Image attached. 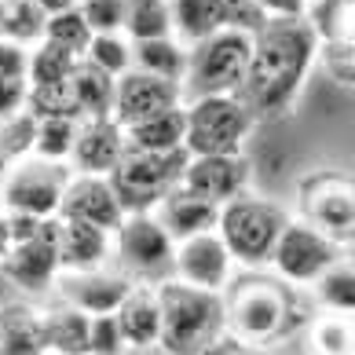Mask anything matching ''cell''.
Listing matches in <instances>:
<instances>
[{
    "mask_svg": "<svg viewBox=\"0 0 355 355\" xmlns=\"http://www.w3.org/2000/svg\"><path fill=\"white\" fill-rule=\"evenodd\" d=\"M55 227L59 216L41 220L30 239H22L8 249V257L0 260V271H4L8 282H15L22 293L30 297H48L51 286L59 279V249H55Z\"/></svg>",
    "mask_w": 355,
    "mask_h": 355,
    "instance_id": "obj_12",
    "label": "cell"
},
{
    "mask_svg": "<svg viewBox=\"0 0 355 355\" xmlns=\"http://www.w3.org/2000/svg\"><path fill=\"white\" fill-rule=\"evenodd\" d=\"M77 125H81V117H37L33 157H44V162L70 165L73 139H77Z\"/></svg>",
    "mask_w": 355,
    "mask_h": 355,
    "instance_id": "obj_33",
    "label": "cell"
},
{
    "mask_svg": "<svg viewBox=\"0 0 355 355\" xmlns=\"http://www.w3.org/2000/svg\"><path fill=\"white\" fill-rule=\"evenodd\" d=\"M70 92H73L81 121L85 117H110V107H114V77L110 73H103L81 59L70 73Z\"/></svg>",
    "mask_w": 355,
    "mask_h": 355,
    "instance_id": "obj_27",
    "label": "cell"
},
{
    "mask_svg": "<svg viewBox=\"0 0 355 355\" xmlns=\"http://www.w3.org/2000/svg\"><path fill=\"white\" fill-rule=\"evenodd\" d=\"M70 180V165L44 162V157H19L0 180V209L22 216H59V202Z\"/></svg>",
    "mask_w": 355,
    "mask_h": 355,
    "instance_id": "obj_10",
    "label": "cell"
},
{
    "mask_svg": "<svg viewBox=\"0 0 355 355\" xmlns=\"http://www.w3.org/2000/svg\"><path fill=\"white\" fill-rule=\"evenodd\" d=\"M308 355H355L352 315L319 311L315 319H308Z\"/></svg>",
    "mask_w": 355,
    "mask_h": 355,
    "instance_id": "obj_29",
    "label": "cell"
},
{
    "mask_svg": "<svg viewBox=\"0 0 355 355\" xmlns=\"http://www.w3.org/2000/svg\"><path fill=\"white\" fill-rule=\"evenodd\" d=\"M216 11H220V22L223 26H234V30H260V22L268 15L260 11L253 0H216Z\"/></svg>",
    "mask_w": 355,
    "mask_h": 355,
    "instance_id": "obj_42",
    "label": "cell"
},
{
    "mask_svg": "<svg viewBox=\"0 0 355 355\" xmlns=\"http://www.w3.org/2000/svg\"><path fill=\"white\" fill-rule=\"evenodd\" d=\"M154 216L162 220V227L168 234H173V242H183V239H194V234H202V231H216L220 205L187 191L183 183H176V187L157 202Z\"/></svg>",
    "mask_w": 355,
    "mask_h": 355,
    "instance_id": "obj_21",
    "label": "cell"
},
{
    "mask_svg": "<svg viewBox=\"0 0 355 355\" xmlns=\"http://www.w3.org/2000/svg\"><path fill=\"white\" fill-rule=\"evenodd\" d=\"M128 143H125V128L114 117H85L77 125V139H73V154H70V173H85V176H110L117 162L125 157Z\"/></svg>",
    "mask_w": 355,
    "mask_h": 355,
    "instance_id": "obj_17",
    "label": "cell"
},
{
    "mask_svg": "<svg viewBox=\"0 0 355 355\" xmlns=\"http://www.w3.org/2000/svg\"><path fill=\"white\" fill-rule=\"evenodd\" d=\"M0 37H4V0H0Z\"/></svg>",
    "mask_w": 355,
    "mask_h": 355,
    "instance_id": "obj_50",
    "label": "cell"
},
{
    "mask_svg": "<svg viewBox=\"0 0 355 355\" xmlns=\"http://www.w3.org/2000/svg\"><path fill=\"white\" fill-rule=\"evenodd\" d=\"M234 260L227 253V245L220 242L216 231H202L194 239H183L173 249V275L183 286L194 289H209V293H223L234 279Z\"/></svg>",
    "mask_w": 355,
    "mask_h": 355,
    "instance_id": "obj_13",
    "label": "cell"
},
{
    "mask_svg": "<svg viewBox=\"0 0 355 355\" xmlns=\"http://www.w3.org/2000/svg\"><path fill=\"white\" fill-rule=\"evenodd\" d=\"M304 19L319 37V44L355 41V0H308Z\"/></svg>",
    "mask_w": 355,
    "mask_h": 355,
    "instance_id": "obj_28",
    "label": "cell"
},
{
    "mask_svg": "<svg viewBox=\"0 0 355 355\" xmlns=\"http://www.w3.org/2000/svg\"><path fill=\"white\" fill-rule=\"evenodd\" d=\"M26 51L30 48L0 37V81H26Z\"/></svg>",
    "mask_w": 355,
    "mask_h": 355,
    "instance_id": "obj_43",
    "label": "cell"
},
{
    "mask_svg": "<svg viewBox=\"0 0 355 355\" xmlns=\"http://www.w3.org/2000/svg\"><path fill=\"white\" fill-rule=\"evenodd\" d=\"M319 62L337 85L352 88L355 81V41H330V44H319Z\"/></svg>",
    "mask_w": 355,
    "mask_h": 355,
    "instance_id": "obj_41",
    "label": "cell"
},
{
    "mask_svg": "<svg viewBox=\"0 0 355 355\" xmlns=\"http://www.w3.org/2000/svg\"><path fill=\"white\" fill-rule=\"evenodd\" d=\"M183 103V88L180 81H165V77H154L147 70H125L121 77H114V107L110 117L117 125H132L139 117H150L157 110L180 107Z\"/></svg>",
    "mask_w": 355,
    "mask_h": 355,
    "instance_id": "obj_15",
    "label": "cell"
},
{
    "mask_svg": "<svg viewBox=\"0 0 355 355\" xmlns=\"http://www.w3.org/2000/svg\"><path fill=\"white\" fill-rule=\"evenodd\" d=\"M168 15H173V37H180L187 48L223 26L216 0H168Z\"/></svg>",
    "mask_w": 355,
    "mask_h": 355,
    "instance_id": "obj_30",
    "label": "cell"
},
{
    "mask_svg": "<svg viewBox=\"0 0 355 355\" xmlns=\"http://www.w3.org/2000/svg\"><path fill=\"white\" fill-rule=\"evenodd\" d=\"M59 216L96 223V227H103V231L114 234L117 223L125 220V209H121V202H117V194H114L110 176L70 173L67 191H62V202H59Z\"/></svg>",
    "mask_w": 355,
    "mask_h": 355,
    "instance_id": "obj_18",
    "label": "cell"
},
{
    "mask_svg": "<svg viewBox=\"0 0 355 355\" xmlns=\"http://www.w3.org/2000/svg\"><path fill=\"white\" fill-rule=\"evenodd\" d=\"M37 4L44 8V15H51V11H62V8H73L77 0H37Z\"/></svg>",
    "mask_w": 355,
    "mask_h": 355,
    "instance_id": "obj_48",
    "label": "cell"
},
{
    "mask_svg": "<svg viewBox=\"0 0 355 355\" xmlns=\"http://www.w3.org/2000/svg\"><path fill=\"white\" fill-rule=\"evenodd\" d=\"M0 355H44V308L33 300L0 304Z\"/></svg>",
    "mask_w": 355,
    "mask_h": 355,
    "instance_id": "obj_22",
    "label": "cell"
},
{
    "mask_svg": "<svg viewBox=\"0 0 355 355\" xmlns=\"http://www.w3.org/2000/svg\"><path fill=\"white\" fill-rule=\"evenodd\" d=\"M92 33H121L125 26V0H77Z\"/></svg>",
    "mask_w": 355,
    "mask_h": 355,
    "instance_id": "obj_39",
    "label": "cell"
},
{
    "mask_svg": "<svg viewBox=\"0 0 355 355\" xmlns=\"http://www.w3.org/2000/svg\"><path fill=\"white\" fill-rule=\"evenodd\" d=\"M209 355H268L264 348H249V345H239V340H231V337H223L220 345L209 352Z\"/></svg>",
    "mask_w": 355,
    "mask_h": 355,
    "instance_id": "obj_46",
    "label": "cell"
},
{
    "mask_svg": "<svg viewBox=\"0 0 355 355\" xmlns=\"http://www.w3.org/2000/svg\"><path fill=\"white\" fill-rule=\"evenodd\" d=\"M92 315L55 300L44 308V355H88Z\"/></svg>",
    "mask_w": 355,
    "mask_h": 355,
    "instance_id": "obj_25",
    "label": "cell"
},
{
    "mask_svg": "<svg viewBox=\"0 0 355 355\" xmlns=\"http://www.w3.org/2000/svg\"><path fill=\"white\" fill-rule=\"evenodd\" d=\"M110 242H114V268H121L132 282L157 286L173 275L176 242L154 213H128L110 234Z\"/></svg>",
    "mask_w": 355,
    "mask_h": 355,
    "instance_id": "obj_7",
    "label": "cell"
},
{
    "mask_svg": "<svg viewBox=\"0 0 355 355\" xmlns=\"http://www.w3.org/2000/svg\"><path fill=\"white\" fill-rule=\"evenodd\" d=\"M77 62L81 59L73 51L51 44V41H41L26 51V85H62V81H70Z\"/></svg>",
    "mask_w": 355,
    "mask_h": 355,
    "instance_id": "obj_31",
    "label": "cell"
},
{
    "mask_svg": "<svg viewBox=\"0 0 355 355\" xmlns=\"http://www.w3.org/2000/svg\"><path fill=\"white\" fill-rule=\"evenodd\" d=\"M183 136H187V114L180 107L157 110L150 117L125 125V143L128 150H150V154H168V150H183Z\"/></svg>",
    "mask_w": 355,
    "mask_h": 355,
    "instance_id": "obj_23",
    "label": "cell"
},
{
    "mask_svg": "<svg viewBox=\"0 0 355 355\" xmlns=\"http://www.w3.org/2000/svg\"><path fill=\"white\" fill-rule=\"evenodd\" d=\"M81 59L110 77H121L125 70H132V41L125 33H92Z\"/></svg>",
    "mask_w": 355,
    "mask_h": 355,
    "instance_id": "obj_35",
    "label": "cell"
},
{
    "mask_svg": "<svg viewBox=\"0 0 355 355\" xmlns=\"http://www.w3.org/2000/svg\"><path fill=\"white\" fill-rule=\"evenodd\" d=\"M187 150H168V154H150V150H125L110 173L114 194L121 202L125 216L128 213H154L157 202L180 183Z\"/></svg>",
    "mask_w": 355,
    "mask_h": 355,
    "instance_id": "obj_8",
    "label": "cell"
},
{
    "mask_svg": "<svg viewBox=\"0 0 355 355\" xmlns=\"http://www.w3.org/2000/svg\"><path fill=\"white\" fill-rule=\"evenodd\" d=\"M33 139H37V114H30L26 107L0 121V150H4L11 162L30 157L33 154Z\"/></svg>",
    "mask_w": 355,
    "mask_h": 355,
    "instance_id": "obj_38",
    "label": "cell"
},
{
    "mask_svg": "<svg viewBox=\"0 0 355 355\" xmlns=\"http://www.w3.org/2000/svg\"><path fill=\"white\" fill-rule=\"evenodd\" d=\"M88 355H132L125 345L121 330H117L114 311L110 315H92L88 326Z\"/></svg>",
    "mask_w": 355,
    "mask_h": 355,
    "instance_id": "obj_40",
    "label": "cell"
},
{
    "mask_svg": "<svg viewBox=\"0 0 355 355\" xmlns=\"http://www.w3.org/2000/svg\"><path fill=\"white\" fill-rule=\"evenodd\" d=\"M26 92H30L26 81H0V121L26 107Z\"/></svg>",
    "mask_w": 355,
    "mask_h": 355,
    "instance_id": "obj_44",
    "label": "cell"
},
{
    "mask_svg": "<svg viewBox=\"0 0 355 355\" xmlns=\"http://www.w3.org/2000/svg\"><path fill=\"white\" fill-rule=\"evenodd\" d=\"M315 311L352 315L355 311V264L348 253H340L326 271L315 275V282L304 289Z\"/></svg>",
    "mask_w": 355,
    "mask_h": 355,
    "instance_id": "obj_24",
    "label": "cell"
},
{
    "mask_svg": "<svg viewBox=\"0 0 355 355\" xmlns=\"http://www.w3.org/2000/svg\"><path fill=\"white\" fill-rule=\"evenodd\" d=\"M315 62H319V37L304 15L264 19L260 30H253V55L234 96L245 103L253 121H275L293 110Z\"/></svg>",
    "mask_w": 355,
    "mask_h": 355,
    "instance_id": "obj_1",
    "label": "cell"
},
{
    "mask_svg": "<svg viewBox=\"0 0 355 355\" xmlns=\"http://www.w3.org/2000/svg\"><path fill=\"white\" fill-rule=\"evenodd\" d=\"M253 4L264 11L268 19H293V15H304L308 0H253Z\"/></svg>",
    "mask_w": 355,
    "mask_h": 355,
    "instance_id": "obj_45",
    "label": "cell"
},
{
    "mask_svg": "<svg viewBox=\"0 0 355 355\" xmlns=\"http://www.w3.org/2000/svg\"><path fill=\"white\" fill-rule=\"evenodd\" d=\"M117 330H121L128 352H157L162 337V304H157V289L147 282H136L125 293V300L114 311Z\"/></svg>",
    "mask_w": 355,
    "mask_h": 355,
    "instance_id": "obj_20",
    "label": "cell"
},
{
    "mask_svg": "<svg viewBox=\"0 0 355 355\" xmlns=\"http://www.w3.org/2000/svg\"><path fill=\"white\" fill-rule=\"evenodd\" d=\"M289 213L282 205H275L268 198L242 191L239 198L223 202L216 216V234L227 245V253L234 260V268L242 271H268V257L275 249V239L286 227Z\"/></svg>",
    "mask_w": 355,
    "mask_h": 355,
    "instance_id": "obj_4",
    "label": "cell"
},
{
    "mask_svg": "<svg viewBox=\"0 0 355 355\" xmlns=\"http://www.w3.org/2000/svg\"><path fill=\"white\" fill-rule=\"evenodd\" d=\"M121 33L128 41H150V37L173 33L168 0H125V26Z\"/></svg>",
    "mask_w": 355,
    "mask_h": 355,
    "instance_id": "obj_32",
    "label": "cell"
},
{
    "mask_svg": "<svg viewBox=\"0 0 355 355\" xmlns=\"http://www.w3.org/2000/svg\"><path fill=\"white\" fill-rule=\"evenodd\" d=\"M297 216L308 220L311 227H319L322 234L340 245L352 249L355 242V191L348 176L322 173L300 183V198H297Z\"/></svg>",
    "mask_w": 355,
    "mask_h": 355,
    "instance_id": "obj_11",
    "label": "cell"
},
{
    "mask_svg": "<svg viewBox=\"0 0 355 355\" xmlns=\"http://www.w3.org/2000/svg\"><path fill=\"white\" fill-rule=\"evenodd\" d=\"M55 249H59V268H62V271H88V268H107V264H114L110 231L96 227V223H85V220L59 216Z\"/></svg>",
    "mask_w": 355,
    "mask_h": 355,
    "instance_id": "obj_19",
    "label": "cell"
},
{
    "mask_svg": "<svg viewBox=\"0 0 355 355\" xmlns=\"http://www.w3.org/2000/svg\"><path fill=\"white\" fill-rule=\"evenodd\" d=\"M15 245V234H11V220H8V213L0 209V260L8 257V249Z\"/></svg>",
    "mask_w": 355,
    "mask_h": 355,
    "instance_id": "obj_47",
    "label": "cell"
},
{
    "mask_svg": "<svg viewBox=\"0 0 355 355\" xmlns=\"http://www.w3.org/2000/svg\"><path fill=\"white\" fill-rule=\"evenodd\" d=\"M26 110L37 114V117H77L70 81H62V85H30V92H26Z\"/></svg>",
    "mask_w": 355,
    "mask_h": 355,
    "instance_id": "obj_37",
    "label": "cell"
},
{
    "mask_svg": "<svg viewBox=\"0 0 355 355\" xmlns=\"http://www.w3.org/2000/svg\"><path fill=\"white\" fill-rule=\"evenodd\" d=\"M157 304H162V337L157 352L165 355H209L223 337V297L209 289L183 286L176 279L157 282Z\"/></svg>",
    "mask_w": 355,
    "mask_h": 355,
    "instance_id": "obj_3",
    "label": "cell"
},
{
    "mask_svg": "<svg viewBox=\"0 0 355 355\" xmlns=\"http://www.w3.org/2000/svg\"><path fill=\"white\" fill-rule=\"evenodd\" d=\"M136 282L128 279L121 268H88V271H59L55 286H51V297L62 300V304H73L85 315H110L117 311V304L125 300V293Z\"/></svg>",
    "mask_w": 355,
    "mask_h": 355,
    "instance_id": "obj_14",
    "label": "cell"
},
{
    "mask_svg": "<svg viewBox=\"0 0 355 355\" xmlns=\"http://www.w3.org/2000/svg\"><path fill=\"white\" fill-rule=\"evenodd\" d=\"M183 114H187V136H183L187 154H242L257 128L253 114L234 92L187 99Z\"/></svg>",
    "mask_w": 355,
    "mask_h": 355,
    "instance_id": "obj_6",
    "label": "cell"
},
{
    "mask_svg": "<svg viewBox=\"0 0 355 355\" xmlns=\"http://www.w3.org/2000/svg\"><path fill=\"white\" fill-rule=\"evenodd\" d=\"M253 55V33L220 26L216 33L194 41L187 51V73H183V103L198 96H231L239 92Z\"/></svg>",
    "mask_w": 355,
    "mask_h": 355,
    "instance_id": "obj_5",
    "label": "cell"
},
{
    "mask_svg": "<svg viewBox=\"0 0 355 355\" xmlns=\"http://www.w3.org/2000/svg\"><path fill=\"white\" fill-rule=\"evenodd\" d=\"M44 8L37 0H4V37L19 48H33L44 41Z\"/></svg>",
    "mask_w": 355,
    "mask_h": 355,
    "instance_id": "obj_34",
    "label": "cell"
},
{
    "mask_svg": "<svg viewBox=\"0 0 355 355\" xmlns=\"http://www.w3.org/2000/svg\"><path fill=\"white\" fill-rule=\"evenodd\" d=\"M132 355H154V352H132Z\"/></svg>",
    "mask_w": 355,
    "mask_h": 355,
    "instance_id": "obj_51",
    "label": "cell"
},
{
    "mask_svg": "<svg viewBox=\"0 0 355 355\" xmlns=\"http://www.w3.org/2000/svg\"><path fill=\"white\" fill-rule=\"evenodd\" d=\"M8 168H11V157H8L4 150H0V180H4V173H8Z\"/></svg>",
    "mask_w": 355,
    "mask_h": 355,
    "instance_id": "obj_49",
    "label": "cell"
},
{
    "mask_svg": "<svg viewBox=\"0 0 355 355\" xmlns=\"http://www.w3.org/2000/svg\"><path fill=\"white\" fill-rule=\"evenodd\" d=\"M340 253H348V249H340L330 234H322L319 227H311L300 216H289L286 227L279 231V239H275V249L268 257V271L275 279H282L286 286L304 293L315 282V275L330 268Z\"/></svg>",
    "mask_w": 355,
    "mask_h": 355,
    "instance_id": "obj_9",
    "label": "cell"
},
{
    "mask_svg": "<svg viewBox=\"0 0 355 355\" xmlns=\"http://www.w3.org/2000/svg\"><path fill=\"white\" fill-rule=\"evenodd\" d=\"M187 44L180 37L165 33V37H150V41H132V67L147 70L165 81H183L187 73Z\"/></svg>",
    "mask_w": 355,
    "mask_h": 355,
    "instance_id": "obj_26",
    "label": "cell"
},
{
    "mask_svg": "<svg viewBox=\"0 0 355 355\" xmlns=\"http://www.w3.org/2000/svg\"><path fill=\"white\" fill-rule=\"evenodd\" d=\"M300 289L286 286L282 279L264 271H245V279H231L223 289V326L227 337L249 348H279L282 340L304 326V300L297 297Z\"/></svg>",
    "mask_w": 355,
    "mask_h": 355,
    "instance_id": "obj_2",
    "label": "cell"
},
{
    "mask_svg": "<svg viewBox=\"0 0 355 355\" xmlns=\"http://www.w3.org/2000/svg\"><path fill=\"white\" fill-rule=\"evenodd\" d=\"M249 176H253V168H249L245 154H187L180 183L202 198L223 205L249 191Z\"/></svg>",
    "mask_w": 355,
    "mask_h": 355,
    "instance_id": "obj_16",
    "label": "cell"
},
{
    "mask_svg": "<svg viewBox=\"0 0 355 355\" xmlns=\"http://www.w3.org/2000/svg\"><path fill=\"white\" fill-rule=\"evenodd\" d=\"M44 41L73 51L77 59L85 55V48H88V41H92V30H88L85 15L77 11V4H73V8H62V11H51L48 22H44Z\"/></svg>",
    "mask_w": 355,
    "mask_h": 355,
    "instance_id": "obj_36",
    "label": "cell"
}]
</instances>
